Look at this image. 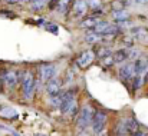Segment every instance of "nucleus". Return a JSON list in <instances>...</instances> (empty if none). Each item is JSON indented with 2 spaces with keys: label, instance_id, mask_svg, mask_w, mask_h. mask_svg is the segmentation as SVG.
<instances>
[{
  "label": "nucleus",
  "instance_id": "6e6552de",
  "mask_svg": "<svg viewBox=\"0 0 148 136\" xmlns=\"http://www.w3.org/2000/svg\"><path fill=\"white\" fill-rule=\"evenodd\" d=\"M135 73H134V63L132 62H128V63H124L119 69V78L122 80H131L134 79Z\"/></svg>",
  "mask_w": 148,
  "mask_h": 136
},
{
  "label": "nucleus",
  "instance_id": "dca6fc26",
  "mask_svg": "<svg viewBox=\"0 0 148 136\" xmlns=\"http://www.w3.org/2000/svg\"><path fill=\"white\" fill-rule=\"evenodd\" d=\"M108 26H109V23H108V22H105V20H99L98 23L94 26V29H92V30H94L95 33H98V35H102V33H103V30H105Z\"/></svg>",
  "mask_w": 148,
  "mask_h": 136
},
{
  "label": "nucleus",
  "instance_id": "ddd939ff",
  "mask_svg": "<svg viewBox=\"0 0 148 136\" xmlns=\"http://www.w3.org/2000/svg\"><path fill=\"white\" fill-rule=\"evenodd\" d=\"M124 126H125V131L128 132V135L130 136L138 131V122H137L135 119H132V118L127 119V120L124 122Z\"/></svg>",
  "mask_w": 148,
  "mask_h": 136
},
{
  "label": "nucleus",
  "instance_id": "aec40b11",
  "mask_svg": "<svg viewBox=\"0 0 148 136\" xmlns=\"http://www.w3.org/2000/svg\"><path fill=\"white\" fill-rule=\"evenodd\" d=\"M115 136H130L128 135V132L125 131L124 122L119 123V125H116V128H115Z\"/></svg>",
  "mask_w": 148,
  "mask_h": 136
},
{
  "label": "nucleus",
  "instance_id": "9d476101",
  "mask_svg": "<svg viewBox=\"0 0 148 136\" xmlns=\"http://www.w3.org/2000/svg\"><path fill=\"white\" fill-rule=\"evenodd\" d=\"M60 88H62V82L58 79V78H52L50 80L46 82V92L50 97L60 93Z\"/></svg>",
  "mask_w": 148,
  "mask_h": 136
},
{
  "label": "nucleus",
  "instance_id": "f3484780",
  "mask_svg": "<svg viewBox=\"0 0 148 136\" xmlns=\"http://www.w3.org/2000/svg\"><path fill=\"white\" fill-rule=\"evenodd\" d=\"M101 39H102V35H98V33H95V32H89V33L85 36V40H86L88 43H98Z\"/></svg>",
  "mask_w": 148,
  "mask_h": 136
},
{
  "label": "nucleus",
  "instance_id": "4be33fe9",
  "mask_svg": "<svg viewBox=\"0 0 148 136\" xmlns=\"http://www.w3.org/2000/svg\"><path fill=\"white\" fill-rule=\"evenodd\" d=\"M131 3H135V4L145 6V4H148V0H131Z\"/></svg>",
  "mask_w": 148,
  "mask_h": 136
},
{
  "label": "nucleus",
  "instance_id": "20e7f679",
  "mask_svg": "<svg viewBox=\"0 0 148 136\" xmlns=\"http://www.w3.org/2000/svg\"><path fill=\"white\" fill-rule=\"evenodd\" d=\"M91 123H92V131H94L95 135L102 133V131H103V128L106 125V113L102 112V110L95 112L94 116H92V122Z\"/></svg>",
  "mask_w": 148,
  "mask_h": 136
},
{
  "label": "nucleus",
  "instance_id": "a211bd4d",
  "mask_svg": "<svg viewBox=\"0 0 148 136\" xmlns=\"http://www.w3.org/2000/svg\"><path fill=\"white\" fill-rule=\"evenodd\" d=\"M62 96H63L62 92L58 93V95H55V96H52V99H50V106H52V107H60V105H62Z\"/></svg>",
  "mask_w": 148,
  "mask_h": 136
},
{
  "label": "nucleus",
  "instance_id": "39448f33",
  "mask_svg": "<svg viewBox=\"0 0 148 136\" xmlns=\"http://www.w3.org/2000/svg\"><path fill=\"white\" fill-rule=\"evenodd\" d=\"M55 73H56V66L55 65L45 63V65L39 66V78H40L42 82H48L52 78H55Z\"/></svg>",
  "mask_w": 148,
  "mask_h": 136
},
{
  "label": "nucleus",
  "instance_id": "f8f14e48",
  "mask_svg": "<svg viewBox=\"0 0 148 136\" xmlns=\"http://www.w3.org/2000/svg\"><path fill=\"white\" fill-rule=\"evenodd\" d=\"M132 37L137 39V40H148V30L144 27H134L132 29Z\"/></svg>",
  "mask_w": 148,
  "mask_h": 136
},
{
  "label": "nucleus",
  "instance_id": "6ab92c4d",
  "mask_svg": "<svg viewBox=\"0 0 148 136\" xmlns=\"http://www.w3.org/2000/svg\"><path fill=\"white\" fill-rule=\"evenodd\" d=\"M27 1L30 3V7H32V9L40 10V9H43V7L46 6V1H48V0H27Z\"/></svg>",
  "mask_w": 148,
  "mask_h": 136
},
{
  "label": "nucleus",
  "instance_id": "4468645a",
  "mask_svg": "<svg viewBox=\"0 0 148 136\" xmlns=\"http://www.w3.org/2000/svg\"><path fill=\"white\" fill-rule=\"evenodd\" d=\"M112 17H114L118 23H121V22H127V19L130 17V14H128L127 10L119 9V10H114V12H112Z\"/></svg>",
  "mask_w": 148,
  "mask_h": 136
},
{
  "label": "nucleus",
  "instance_id": "0eeeda50",
  "mask_svg": "<svg viewBox=\"0 0 148 136\" xmlns=\"http://www.w3.org/2000/svg\"><path fill=\"white\" fill-rule=\"evenodd\" d=\"M94 59H95V53H94L92 50H85V52H82V53L78 56L76 65H78L81 69H86V67L94 62Z\"/></svg>",
  "mask_w": 148,
  "mask_h": 136
},
{
  "label": "nucleus",
  "instance_id": "b1692460",
  "mask_svg": "<svg viewBox=\"0 0 148 136\" xmlns=\"http://www.w3.org/2000/svg\"><path fill=\"white\" fill-rule=\"evenodd\" d=\"M131 136H145V133H144V132H141V131L138 129V131H137L135 133H132V135H131Z\"/></svg>",
  "mask_w": 148,
  "mask_h": 136
},
{
  "label": "nucleus",
  "instance_id": "412c9836",
  "mask_svg": "<svg viewBox=\"0 0 148 136\" xmlns=\"http://www.w3.org/2000/svg\"><path fill=\"white\" fill-rule=\"evenodd\" d=\"M88 1V7H91V9H98L99 7V4H101V1L99 0H86Z\"/></svg>",
  "mask_w": 148,
  "mask_h": 136
},
{
  "label": "nucleus",
  "instance_id": "423d86ee",
  "mask_svg": "<svg viewBox=\"0 0 148 136\" xmlns=\"http://www.w3.org/2000/svg\"><path fill=\"white\" fill-rule=\"evenodd\" d=\"M1 80H3V83L7 89H14L17 82H19V73L16 70H7V72L3 73Z\"/></svg>",
  "mask_w": 148,
  "mask_h": 136
},
{
  "label": "nucleus",
  "instance_id": "5701e85b",
  "mask_svg": "<svg viewBox=\"0 0 148 136\" xmlns=\"http://www.w3.org/2000/svg\"><path fill=\"white\" fill-rule=\"evenodd\" d=\"M58 3H59V0H50V3H49V9H55L56 6H58Z\"/></svg>",
  "mask_w": 148,
  "mask_h": 136
},
{
  "label": "nucleus",
  "instance_id": "9b49d317",
  "mask_svg": "<svg viewBox=\"0 0 148 136\" xmlns=\"http://www.w3.org/2000/svg\"><path fill=\"white\" fill-rule=\"evenodd\" d=\"M112 59H114L115 63H122V62L130 59V53H128L127 49H119L115 53H112Z\"/></svg>",
  "mask_w": 148,
  "mask_h": 136
},
{
  "label": "nucleus",
  "instance_id": "f03ea898",
  "mask_svg": "<svg viewBox=\"0 0 148 136\" xmlns=\"http://www.w3.org/2000/svg\"><path fill=\"white\" fill-rule=\"evenodd\" d=\"M76 107V93L73 90H66L62 96V105H60V110L62 113H71L73 115Z\"/></svg>",
  "mask_w": 148,
  "mask_h": 136
},
{
  "label": "nucleus",
  "instance_id": "1a4fd4ad",
  "mask_svg": "<svg viewBox=\"0 0 148 136\" xmlns=\"http://www.w3.org/2000/svg\"><path fill=\"white\" fill-rule=\"evenodd\" d=\"M72 10H73L75 17H82V16H85L86 12H88V1H86V0H75Z\"/></svg>",
  "mask_w": 148,
  "mask_h": 136
},
{
  "label": "nucleus",
  "instance_id": "393cba45",
  "mask_svg": "<svg viewBox=\"0 0 148 136\" xmlns=\"http://www.w3.org/2000/svg\"><path fill=\"white\" fill-rule=\"evenodd\" d=\"M6 3H9V4H16V3H20L22 0H4Z\"/></svg>",
  "mask_w": 148,
  "mask_h": 136
},
{
  "label": "nucleus",
  "instance_id": "2eb2a0df",
  "mask_svg": "<svg viewBox=\"0 0 148 136\" xmlns=\"http://www.w3.org/2000/svg\"><path fill=\"white\" fill-rule=\"evenodd\" d=\"M99 22V19H95V17H88L85 19L82 23H81V27H85V29H94V26Z\"/></svg>",
  "mask_w": 148,
  "mask_h": 136
},
{
  "label": "nucleus",
  "instance_id": "7ed1b4c3",
  "mask_svg": "<svg viewBox=\"0 0 148 136\" xmlns=\"http://www.w3.org/2000/svg\"><path fill=\"white\" fill-rule=\"evenodd\" d=\"M92 116H94V110H92V107H91L89 105L82 106V109H81L79 113H78V120H76L78 128L82 131V129H85L88 125H91V122H92Z\"/></svg>",
  "mask_w": 148,
  "mask_h": 136
},
{
  "label": "nucleus",
  "instance_id": "f257e3e1",
  "mask_svg": "<svg viewBox=\"0 0 148 136\" xmlns=\"http://www.w3.org/2000/svg\"><path fill=\"white\" fill-rule=\"evenodd\" d=\"M19 79L22 82V90H23V96L26 100L32 99L33 92H35V78L32 75V72L25 70L19 75Z\"/></svg>",
  "mask_w": 148,
  "mask_h": 136
}]
</instances>
